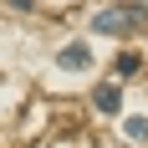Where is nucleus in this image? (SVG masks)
I'll use <instances>...</instances> for the list:
<instances>
[{
	"instance_id": "f257e3e1",
	"label": "nucleus",
	"mask_w": 148,
	"mask_h": 148,
	"mask_svg": "<svg viewBox=\"0 0 148 148\" xmlns=\"http://www.w3.org/2000/svg\"><path fill=\"white\" fill-rule=\"evenodd\" d=\"M138 21H143V5H107L92 15V31L97 36H128V31H138Z\"/></svg>"
},
{
	"instance_id": "f03ea898",
	"label": "nucleus",
	"mask_w": 148,
	"mask_h": 148,
	"mask_svg": "<svg viewBox=\"0 0 148 148\" xmlns=\"http://www.w3.org/2000/svg\"><path fill=\"white\" fill-rule=\"evenodd\" d=\"M56 61L66 66V72H87V66H92V51H87L82 41H72V46H61V51H56Z\"/></svg>"
},
{
	"instance_id": "7ed1b4c3",
	"label": "nucleus",
	"mask_w": 148,
	"mask_h": 148,
	"mask_svg": "<svg viewBox=\"0 0 148 148\" xmlns=\"http://www.w3.org/2000/svg\"><path fill=\"white\" fill-rule=\"evenodd\" d=\"M97 107H102V112H118V107H123L118 87H97Z\"/></svg>"
},
{
	"instance_id": "20e7f679",
	"label": "nucleus",
	"mask_w": 148,
	"mask_h": 148,
	"mask_svg": "<svg viewBox=\"0 0 148 148\" xmlns=\"http://www.w3.org/2000/svg\"><path fill=\"white\" fill-rule=\"evenodd\" d=\"M123 133L133 138V143H148V118H128V123H123Z\"/></svg>"
},
{
	"instance_id": "39448f33",
	"label": "nucleus",
	"mask_w": 148,
	"mask_h": 148,
	"mask_svg": "<svg viewBox=\"0 0 148 148\" xmlns=\"http://www.w3.org/2000/svg\"><path fill=\"white\" fill-rule=\"evenodd\" d=\"M118 72H123V77H133V72H138V56H133V51H123V56H118Z\"/></svg>"
},
{
	"instance_id": "423d86ee",
	"label": "nucleus",
	"mask_w": 148,
	"mask_h": 148,
	"mask_svg": "<svg viewBox=\"0 0 148 148\" xmlns=\"http://www.w3.org/2000/svg\"><path fill=\"white\" fill-rule=\"evenodd\" d=\"M143 10H148V5H143Z\"/></svg>"
}]
</instances>
